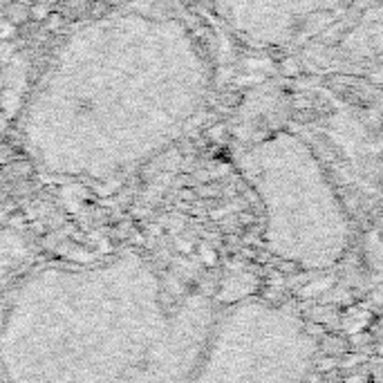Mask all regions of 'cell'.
Masks as SVG:
<instances>
[{"instance_id": "cell-1", "label": "cell", "mask_w": 383, "mask_h": 383, "mask_svg": "<svg viewBox=\"0 0 383 383\" xmlns=\"http://www.w3.org/2000/svg\"><path fill=\"white\" fill-rule=\"evenodd\" d=\"M204 260H207V265H213L215 263V253L209 251V249H204Z\"/></svg>"}, {"instance_id": "cell-2", "label": "cell", "mask_w": 383, "mask_h": 383, "mask_svg": "<svg viewBox=\"0 0 383 383\" xmlns=\"http://www.w3.org/2000/svg\"><path fill=\"white\" fill-rule=\"evenodd\" d=\"M332 367H334V361H332V359L321 361V370H332Z\"/></svg>"}, {"instance_id": "cell-3", "label": "cell", "mask_w": 383, "mask_h": 383, "mask_svg": "<svg viewBox=\"0 0 383 383\" xmlns=\"http://www.w3.org/2000/svg\"><path fill=\"white\" fill-rule=\"evenodd\" d=\"M59 23H61V18H59V16H52L47 27H50V30H54V27H59Z\"/></svg>"}, {"instance_id": "cell-4", "label": "cell", "mask_w": 383, "mask_h": 383, "mask_svg": "<svg viewBox=\"0 0 383 383\" xmlns=\"http://www.w3.org/2000/svg\"><path fill=\"white\" fill-rule=\"evenodd\" d=\"M50 3H52V0H50Z\"/></svg>"}]
</instances>
